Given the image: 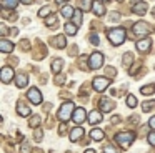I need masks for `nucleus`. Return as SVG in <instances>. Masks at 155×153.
<instances>
[{
  "label": "nucleus",
  "mask_w": 155,
  "mask_h": 153,
  "mask_svg": "<svg viewBox=\"0 0 155 153\" xmlns=\"http://www.w3.org/2000/svg\"><path fill=\"white\" fill-rule=\"evenodd\" d=\"M107 37H108V40H110L112 45H114V47H118V45H122V43L125 42V38H127V33H125V30L122 28V27H115V28L107 30Z\"/></svg>",
  "instance_id": "f257e3e1"
},
{
  "label": "nucleus",
  "mask_w": 155,
  "mask_h": 153,
  "mask_svg": "<svg viewBox=\"0 0 155 153\" xmlns=\"http://www.w3.org/2000/svg\"><path fill=\"white\" fill-rule=\"evenodd\" d=\"M75 106H74V103L72 102H67V103H64V105L60 106V110H58V120L60 122H68V120L74 116V112H75Z\"/></svg>",
  "instance_id": "f03ea898"
},
{
  "label": "nucleus",
  "mask_w": 155,
  "mask_h": 153,
  "mask_svg": "<svg viewBox=\"0 0 155 153\" xmlns=\"http://www.w3.org/2000/svg\"><path fill=\"white\" fill-rule=\"evenodd\" d=\"M134 138H135V135L132 132H122V133H118L117 136H115V140H117V143L122 146V148H128V146L132 145V142H134Z\"/></svg>",
  "instance_id": "7ed1b4c3"
},
{
  "label": "nucleus",
  "mask_w": 155,
  "mask_h": 153,
  "mask_svg": "<svg viewBox=\"0 0 155 153\" xmlns=\"http://www.w3.org/2000/svg\"><path fill=\"white\" fill-rule=\"evenodd\" d=\"M102 65H104V55H102L100 52H94L88 57V67H90L92 70H98Z\"/></svg>",
  "instance_id": "20e7f679"
},
{
  "label": "nucleus",
  "mask_w": 155,
  "mask_h": 153,
  "mask_svg": "<svg viewBox=\"0 0 155 153\" xmlns=\"http://www.w3.org/2000/svg\"><path fill=\"white\" fill-rule=\"evenodd\" d=\"M92 85H94V88L97 90V92H104V90H107V86L110 85V78H107V76H95Z\"/></svg>",
  "instance_id": "39448f33"
},
{
  "label": "nucleus",
  "mask_w": 155,
  "mask_h": 153,
  "mask_svg": "<svg viewBox=\"0 0 155 153\" xmlns=\"http://www.w3.org/2000/svg\"><path fill=\"white\" fill-rule=\"evenodd\" d=\"M132 30H134L135 35H148L150 25H148L147 22H143V20H140V22H137L134 27H132Z\"/></svg>",
  "instance_id": "423d86ee"
},
{
  "label": "nucleus",
  "mask_w": 155,
  "mask_h": 153,
  "mask_svg": "<svg viewBox=\"0 0 155 153\" xmlns=\"http://www.w3.org/2000/svg\"><path fill=\"white\" fill-rule=\"evenodd\" d=\"M87 118H88V115H87V112H85V108H82V106H80V108H75L72 120H74L77 125H82V123H84Z\"/></svg>",
  "instance_id": "0eeeda50"
},
{
  "label": "nucleus",
  "mask_w": 155,
  "mask_h": 153,
  "mask_svg": "<svg viewBox=\"0 0 155 153\" xmlns=\"http://www.w3.org/2000/svg\"><path fill=\"white\" fill-rule=\"evenodd\" d=\"M27 98L30 100L32 103H34V105H38V103H42V93H40V90L38 88H30L27 92Z\"/></svg>",
  "instance_id": "6e6552de"
},
{
  "label": "nucleus",
  "mask_w": 155,
  "mask_h": 153,
  "mask_svg": "<svg viewBox=\"0 0 155 153\" xmlns=\"http://www.w3.org/2000/svg\"><path fill=\"white\" fill-rule=\"evenodd\" d=\"M0 75H2V82H4V83H10L12 78H14V68H12V67H8V65L2 67Z\"/></svg>",
  "instance_id": "1a4fd4ad"
},
{
  "label": "nucleus",
  "mask_w": 155,
  "mask_h": 153,
  "mask_svg": "<svg viewBox=\"0 0 155 153\" xmlns=\"http://www.w3.org/2000/svg\"><path fill=\"white\" fill-rule=\"evenodd\" d=\"M50 43L55 47V48H65L67 38H65V35H57V37H52L50 38Z\"/></svg>",
  "instance_id": "9d476101"
},
{
  "label": "nucleus",
  "mask_w": 155,
  "mask_h": 153,
  "mask_svg": "<svg viewBox=\"0 0 155 153\" xmlns=\"http://www.w3.org/2000/svg\"><path fill=\"white\" fill-rule=\"evenodd\" d=\"M28 83V75L27 73H18V75H15V85L18 86V88H25Z\"/></svg>",
  "instance_id": "9b49d317"
},
{
  "label": "nucleus",
  "mask_w": 155,
  "mask_h": 153,
  "mask_svg": "<svg viewBox=\"0 0 155 153\" xmlns=\"http://www.w3.org/2000/svg\"><path fill=\"white\" fill-rule=\"evenodd\" d=\"M150 47H152V40L148 38V37H145V38H142V40H138V42H137L138 52H148Z\"/></svg>",
  "instance_id": "f8f14e48"
},
{
  "label": "nucleus",
  "mask_w": 155,
  "mask_h": 153,
  "mask_svg": "<svg viewBox=\"0 0 155 153\" xmlns=\"http://www.w3.org/2000/svg\"><path fill=\"white\" fill-rule=\"evenodd\" d=\"M92 10H94V13H95L97 17L105 15V7H104V2H102V0H94V7H92Z\"/></svg>",
  "instance_id": "ddd939ff"
},
{
  "label": "nucleus",
  "mask_w": 155,
  "mask_h": 153,
  "mask_svg": "<svg viewBox=\"0 0 155 153\" xmlns=\"http://www.w3.org/2000/svg\"><path fill=\"white\" fill-rule=\"evenodd\" d=\"M82 136H84V128H82L80 125H77V126H75V128L70 132V142L75 143V142H78Z\"/></svg>",
  "instance_id": "4468645a"
},
{
  "label": "nucleus",
  "mask_w": 155,
  "mask_h": 153,
  "mask_svg": "<svg viewBox=\"0 0 155 153\" xmlns=\"http://www.w3.org/2000/svg\"><path fill=\"white\" fill-rule=\"evenodd\" d=\"M90 138L94 140V142H102V140L105 138V132H104V130H100V128H92Z\"/></svg>",
  "instance_id": "2eb2a0df"
},
{
  "label": "nucleus",
  "mask_w": 155,
  "mask_h": 153,
  "mask_svg": "<svg viewBox=\"0 0 155 153\" xmlns=\"http://www.w3.org/2000/svg\"><path fill=\"white\" fill-rule=\"evenodd\" d=\"M60 13H62V17H65V18H74V13H75V8L72 5H64L60 8Z\"/></svg>",
  "instance_id": "dca6fc26"
},
{
  "label": "nucleus",
  "mask_w": 155,
  "mask_h": 153,
  "mask_svg": "<svg viewBox=\"0 0 155 153\" xmlns=\"http://www.w3.org/2000/svg\"><path fill=\"white\" fill-rule=\"evenodd\" d=\"M147 10H148V5L145 2L134 3V13H137V15H143V13H147Z\"/></svg>",
  "instance_id": "f3484780"
},
{
  "label": "nucleus",
  "mask_w": 155,
  "mask_h": 153,
  "mask_svg": "<svg viewBox=\"0 0 155 153\" xmlns=\"http://www.w3.org/2000/svg\"><path fill=\"white\" fill-rule=\"evenodd\" d=\"M88 123H90V125H97V123H100L102 122V115L98 112H95V110H92L90 113H88Z\"/></svg>",
  "instance_id": "a211bd4d"
},
{
  "label": "nucleus",
  "mask_w": 155,
  "mask_h": 153,
  "mask_svg": "<svg viewBox=\"0 0 155 153\" xmlns=\"http://www.w3.org/2000/svg\"><path fill=\"white\" fill-rule=\"evenodd\" d=\"M64 30H65V33H67V35L74 37V35H77V30H78V27L75 25L74 22H67V23L64 25Z\"/></svg>",
  "instance_id": "6ab92c4d"
},
{
  "label": "nucleus",
  "mask_w": 155,
  "mask_h": 153,
  "mask_svg": "<svg viewBox=\"0 0 155 153\" xmlns=\"http://www.w3.org/2000/svg\"><path fill=\"white\" fill-rule=\"evenodd\" d=\"M17 113L20 116H30V108H28L24 102H18L17 103Z\"/></svg>",
  "instance_id": "aec40b11"
},
{
  "label": "nucleus",
  "mask_w": 155,
  "mask_h": 153,
  "mask_svg": "<svg viewBox=\"0 0 155 153\" xmlns=\"http://www.w3.org/2000/svg\"><path fill=\"white\" fill-rule=\"evenodd\" d=\"M54 7H50V5H45V7H42L40 10L37 12V15L40 17V18H45V17H50L52 13H54Z\"/></svg>",
  "instance_id": "412c9836"
},
{
  "label": "nucleus",
  "mask_w": 155,
  "mask_h": 153,
  "mask_svg": "<svg viewBox=\"0 0 155 153\" xmlns=\"http://www.w3.org/2000/svg\"><path fill=\"white\" fill-rule=\"evenodd\" d=\"M114 106H115V103L110 102L108 98H102L100 100V110L102 112H110V110H114Z\"/></svg>",
  "instance_id": "4be33fe9"
},
{
  "label": "nucleus",
  "mask_w": 155,
  "mask_h": 153,
  "mask_svg": "<svg viewBox=\"0 0 155 153\" xmlns=\"http://www.w3.org/2000/svg\"><path fill=\"white\" fill-rule=\"evenodd\" d=\"M0 50H2L4 53H10L12 50H14V43L8 42V40H5V38H2L0 40Z\"/></svg>",
  "instance_id": "5701e85b"
},
{
  "label": "nucleus",
  "mask_w": 155,
  "mask_h": 153,
  "mask_svg": "<svg viewBox=\"0 0 155 153\" xmlns=\"http://www.w3.org/2000/svg\"><path fill=\"white\" fill-rule=\"evenodd\" d=\"M62 67H64V60H62V58H55V60H52L50 68H52V72H54V73H60Z\"/></svg>",
  "instance_id": "b1692460"
},
{
  "label": "nucleus",
  "mask_w": 155,
  "mask_h": 153,
  "mask_svg": "<svg viewBox=\"0 0 155 153\" xmlns=\"http://www.w3.org/2000/svg\"><path fill=\"white\" fill-rule=\"evenodd\" d=\"M82 20H84L82 10H80V8H77V10H75V13H74V18H72V22H74L77 27H80V25H82Z\"/></svg>",
  "instance_id": "393cba45"
},
{
  "label": "nucleus",
  "mask_w": 155,
  "mask_h": 153,
  "mask_svg": "<svg viewBox=\"0 0 155 153\" xmlns=\"http://www.w3.org/2000/svg\"><path fill=\"white\" fill-rule=\"evenodd\" d=\"M78 5H80L82 10H92V7H94V0H78Z\"/></svg>",
  "instance_id": "a878e982"
},
{
  "label": "nucleus",
  "mask_w": 155,
  "mask_h": 153,
  "mask_svg": "<svg viewBox=\"0 0 155 153\" xmlns=\"http://www.w3.org/2000/svg\"><path fill=\"white\" fill-rule=\"evenodd\" d=\"M142 95H152V93H155V85L153 83H150V85H145L140 88Z\"/></svg>",
  "instance_id": "bb28decb"
},
{
  "label": "nucleus",
  "mask_w": 155,
  "mask_h": 153,
  "mask_svg": "<svg viewBox=\"0 0 155 153\" xmlns=\"http://www.w3.org/2000/svg\"><path fill=\"white\" fill-rule=\"evenodd\" d=\"M57 22H58V20H57V17H55V15H50V17H47V22H45V25H47L48 28H52V27L55 28V27L58 25Z\"/></svg>",
  "instance_id": "cd10ccee"
},
{
  "label": "nucleus",
  "mask_w": 155,
  "mask_h": 153,
  "mask_svg": "<svg viewBox=\"0 0 155 153\" xmlns=\"http://www.w3.org/2000/svg\"><path fill=\"white\" fill-rule=\"evenodd\" d=\"M132 62H134V53H130V52L124 53V65H125V67H128Z\"/></svg>",
  "instance_id": "c85d7f7f"
},
{
  "label": "nucleus",
  "mask_w": 155,
  "mask_h": 153,
  "mask_svg": "<svg viewBox=\"0 0 155 153\" xmlns=\"http://www.w3.org/2000/svg\"><path fill=\"white\" fill-rule=\"evenodd\" d=\"M142 108H143V112H150L152 108H155V100H148V102H145L143 105H142Z\"/></svg>",
  "instance_id": "c756f323"
},
{
  "label": "nucleus",
  "mask_w": 155,
  "mask_h": 153,
  "mask_svg": "<svg viewBox=\"0 0 155 153\" xmlns=\"http://www.w3.org/2000/svg\"><path fill=\"white\" fill-rule=\"evenodd\" d=\"M127 106H128V108H135V106H137V98H135L134 95H128L127 96Z\"/></svg>",
  "instance_id": "7c9ffc66"
},
{
  "label": "nucleus",
  "mask_w": 155,
  "mask_h": 153,
  "mask_svg": "<svg viewBox=\"0 0 155 153\" xmlns=\"http://www.w3.org/2000/svg\"><path fill=\"white\" fill-rule=\"evenodd\" d=\"M2 3H4L5 7H8V8H10V10H14L15 7H17L18 0H2Z\"/></svg>",
  "instance_id": "2f4dec72"
},
{
  "label": "nucleus",
  "mask_w": 155,
  "mask_h": 153,
  "mask_svg": "<svg viewBox=\"0 0 155 153\" xmlns=\"http://www.w3.org/2000/svg\"><path fill=\"white\" fill-rule=\"evenodd\" d=\"M85 60H87V57H85V55H82L80 58H78V65H80L84 70H87V68H90V67H87V65H85Z\"/></svg>",
  "instance_id": "473e14b6"
},
{
  "label": "nucleus",
  "mask_w": 155,
  "mask_h": 153,
  "mask_svg": "<svg viewBox=\"0 0 155 153\" xmlns=\"http://www.w3.org/2000/svg\"><path fill=\"white\" fill-rule=\"evenodd\" d=\"M38 123H40V115H37V116H34V118L30 120V126L32 128H35V126L38 125Z\"/></svg>",
  "instance_id": "72a5a7b5"
},
{
  "label": "nucleus",
  "mask_w": 155,
  "mask_h": 153,
  "mask_svg": "<svg viewBox=\"0 0 155 153\" xmlns=\"http://www.w3.org/2000/svg\"><path fill=\"white\" fill-rule=\"evenodd\" d=\"M20 48L27 52V50L30 48V42H28V40H22V42H20Z\"/></svg>",
  "instance_id": "f704fd0d"
},
{
  "label": "nucleus",
  "mask_w": 155,
  "mask_h": 153,
  "mask_svg": "<svg viewBox=\"0 0 155 153\" xmlns=\"http://www.w3.org/2000/svg\"><path fill=\"white\" fill-rule=\"evenodd\" d=\"M104 153H118V151L112 145H107V146H104Z\"/></svg>",
  "instance_id": "c9c22d12"
},
{
  "label": "nucleus",
  "mask_w": 155,
  "mask_h": 153,
  "mask_svg": "<svg viewBox=\"0 0 155 153\" xmlns=\"http://www.w3.org/2000/svg\"><path fill=\"white\" fill-rule=\"evenodd\" d=\"M105 73H108V76H115V68L114 67H107V68H105Z\"/></svg>",
  "instance_id": "e433bc0d"
},
{
  "label": "nucleus",
  "mask_w": 155,
  "mask_h": 153,
  "mask_svg": "<svg viewBox=\"0 0 155 153\" xmlns=\"http://www.w3.org/2000/svg\"><path fill=\"white\" fill-rule=\"evenodd\" d=\"M147 140H148V143H150V145H155V132H152V133H148V136H147Z\"/></svg>",
  "instance_id": "4c0bfd02"
},
{
  "label": "nucleus",
  "mask_w": 155,
  "mask_h": 153,
  "mask_svg": "<svg viewBox=\"0 0 155 153\" xmlns=\"http://www.w3.org/2000/svg\"><path fill=\"white\" fill-rule=\"evenodd\" d=\"M118 18H120V13H117V12H112L110 13V20H112V22H118Z\"/></svg>",
  "instance_id": "58836bf2"
},
{
  "label": "nucleus",
  "mask_w": 155,
  "mask_h": 153,
  "mask_svg": "<svg viewBox=\"0 0 155 153\" xmlns=\"http://www.w3.org/2000/svg\"><path fill=\"white\" fill-rule=\"evenodd\" d=\"M7 62L10 63V65H14V67H17V65H18V58H17V57H10V58H8Z\"/></svg>",
  "instance_id": "ea45409f"
},
{
  "label": "nucleus",
  "mask_w": 155,
  "mask_h": 153,
  "mask_svg": "<svg viewBox=\"0 0 155 153\" xmlns=\"http://www.w3.org/2000/svg\"><path fill=\"white\" fill-rule=\"evenodd\" d=\"M90 42L94 43V45H98V37L95 35V33H92V35H90Z\"/></svg>",
  "instance_id": "a19ab883"
},
{
  "label": "nucleus",
  "mask_w": 155,
  "mask_h": 153,
  "mask_svg": "<svg viewBox=\"0 0 155 153\" xmlns=\"http://www.w3.org/2000/svg\"><path fill=\"white\" fill-rule=\"evenodd\" d=\"M30 151V145H28V143H24V145H22V153H28Z\"/></svg>",
  "instance_id": "79ce46f5"
},
{
  "label": "nucleus",
  "mask_w": 155,
  "mask_h": 153,
  "mask_svg": "<svg viewBox=\"0 0 155 153\" xmlns=\"http://www.w3.org/2000/svg\"><path fill=\"white\" fill-rule=\"evenodd\" d=\"M148 125H150V128H153V132H155V115L148 120Z\"/></svg>",
  "instance_id": "37998d69"
},
{
  "label": "nucleus",
  "mask_w": 155,
  "mask_h": 153,
  "mask_svg": "<svg viewBox=\"0 0 155 153\" xmlns=\"http://www.w3.org/2000/svg\"><path fill=\"white\" fill-rule=\"evenodd\" d=\"M68 53H70V55H75V53H77V45H72L70 50H68Z\"/></svg>",
  "instance_id": "c03bdc74"
},
{
  "label": "nucleus",
  "mask_w": 155,
  "mask_h": 153,
  "mask_svg": "<svg viewBox=\"0 0 155 153\" xmlns=\"http://www.w3.org/2000/svg\"><path fill=\"white\" fill-rule=\"evenodd\" d=\"M0 32L4 33V35H7V33L10 32V30H8V28H7V27H5V25H2V27H0Z\"/></svg>",
  "instance_id": "a18cd8bd"
},
{
  "label": "nucleus",
  "mask_w": 155,
  "mask_h": 153,
  "mask_svg": "<svg viewBox=\"0 0 155 153\" xmlns=\"http://www.w3.org/2000/svg\"><path fill=\"white\" fill-rule=\"evenodd\" d=\"M42 135H44V133H42V130H35V138H42Z\"/></svg>",
  "instance_id": "49530a36"
},
{
  "label": "nucleus",
  "mask_w": 155,
  "mask_h": 153,
  "mask_svg": "<svg viewBox=\"0 0 155 153\" xmlns=\"http://www.w3.org/2000/svg\"><path fill=\"white\" fill-rule=\"evenodd\" d=\"M22 3H25V5H30V3H34L35 0H20Z\"/></svg>",
  "instance_id": "de8ad7c7"
},
{
  "label": "nucleus",
  "mask_w": 155,
  "mask_h": 153,
  "mask_svg": "<svg viewBox=\"0 0 155 153\" xmlns=\"http://www.w3.org/2000/svg\"><path fill=\"white\" fill-rule=\"evenodd\" d=\"M10 33H12V35H17V33H18V28H10Z\"/></svg>",
  "instance_id": "09e8293b"
},
{
  "label": "nucleus",
  "mask_w": 155,
  "mask_h": 153,
  "mask_svg": "<svg viewBox=\"0 0 155 153\" xmlns=\"http://www.w3.org/2000/svg\"><path fill=\"white\" fill-rule=\"evenodd\" d=\"M65 2H67V0H57V3H60L62 7H64V5H67V3H65Z\"/></svg>",
  "instance_id": "8fccbe9b"
},
{
  "label": "nucleus",
  "mask_w": 155,
  "mask_h": 153,
  "mask_svg": "<svg viewBox=\"0 0 155 153\" xmlns=\"http://www.w3.org/2000/svg\"><path fill=\"white\" fill-rule=\"evenodd\" d=\"M85 153H97L95 150H92V148H88V150H85Z\"/></svg>",
  "instance_id": "3c124183"
},
{
  "label": "nucleus",
  "mask_w": 155,
  "mask_h": 153,
  "mask_svg": "<svg viewBox=\"0 0 155 153\" xmlns=\"http://www.w3.org/2000/svg\"><path fill=\"white\" fill-rule=\"evenodd\" d=\"M132 2H134V3H138V2H142V0H132Z\"/></svg>",
  "instance_id": "603ef678"
},
{
  "label": "nucleus",
  "mask_w": 155,
  "mask_h": 153,
  "mask_svg": "<svg viewBox=\"0 0 155 153\" xmlns=\"http://www.w3.org/2000/svg\"><path fill=\"white\" fill-rule=\"evenodd\" d=\"M152 13H153V17H155V7H153V10H152Z\"/></svg>",
  "instance_id": "864d4df0"
},
{
  "label": "nucleus",
  "mask_w": 155,
  "mask_h": 153,
  "mask_svg": "<svg viewBox=\"0 0 155 153\" xmlns=\"http://www.w3.org/2000/svg\"><path fill=\"white\" fill-rule=\"evenodd\" d=\"M102 2H110V0H102Z\"/></svg>",
  "instance_id": "5fc2aeb1"
},
{
  "label": "nucleus",
  "mask_w": 155,
  "mask_h": 153,
  "mask_svg": "<svg viewBox=\"0 0 155 153\" xmlns=\"http://www.w3.org/2000/svg\"><path fill=\"white\" fill-rule=\"evenodd\" d=\"M117 2H122V0H117Z\"/></svg>",
  "instance_id": "6e6d98bb"
}]
</instances>
